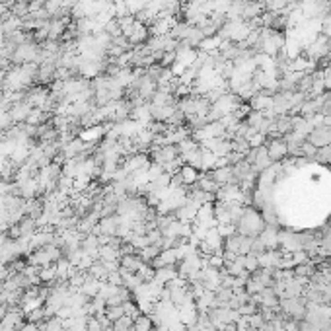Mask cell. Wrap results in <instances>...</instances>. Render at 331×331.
<instances>
[{
  "label": "cell",
  "instance_id": "obj_25",
  "mask_svg": "<svg viewBox=\"0 0 331 331\" xmlns=\"http://www.w3.org/2000/svg\"><path fill=\"white\" fill-rule=\"evenodd\" d=\"M243 121H245L247 125L252 127V129H255V131L259 133V129H261L263 121H265V115H263L261 111H253V109H252V111H250V115L245 117Z\"/></svg>",
  "mask_w": 331,
  "mask_h": 331
},
{
  "label": "cell",
  "instance_id": "obj_43",
  "mask_svg": "<svg viewBox=\"0 0 331 331\" xmlns=\"http://www.w3.org/2000/svg\"><path fill=\"white\" fill-rule=\"evenodd\" d=\"M327 304H329V306H331V298H329V302H327Z\"/></svg>",
  "mask_w": 331,
  "mask_h": 331
},
{
  "label": "cell",
  "instance_id": "obj_28",
  "mask_svg": "<svg viewBox=\"0 0 331 331\" xmlns=\"http://www.w3.org/2000/svg\"><path fill=\"white\" fill-rule=\"evenodd\" d=\"M113 327H115V331H133L135 329V320L129 318V316H123L117 321H113Z\"/></svg>",
  "mask_w": 331,
  "mask_h": 331
},
{
  "label": "cell",
  "instance_id": "obj_19",
  "mask_svg": "<svg viewBox=\"0 0 331 331\" xmlns=\"http://www.w3.org/2000/svg\"><path fill=\"white\" fill-rule=\"evenodd\" d=\"M179 275H177V267L175 265H170V267H162V269H156V275L154 279L158 282H162V284H166V282L174 281V279H177Z\"/></svg>",
  "mask_w": 331,
  "mask_h": 331
},
{
  "label": "cell",
  "instance_id": "obj_21",
  "mask_svg": "<svg viewBox=\"0 0 331 331\" xmlns=\"http://www.w3.org/2000/svg\"><path fill=\"white\" fill-rule=\"evenodd\" d=\"M201 162H203V172H211L216 168V162H218V156L214 154L213 150H209V148H204L201 146Z\"/></svg>",
  "mask_w": 331,
  "mask_h": 331
},
{
  "label": "cell",
  "instance_id": "obj_11",
  "mask_svg": "<svg viewBox=\"0 0 331 331\" xmlns=\"http://www.w3.org/2000/svg\"><path fill=\"white\" fill-rule=\"evenodd\" d=\"M279 228L277 226H265L263 228V232L257 236L263 243H265V247L267 250H277L279 247Z\"/></svg>",
  "mask_w": 331,
  "mask_h": 331
},
{
  "label": "cell",
  "instance_id": "obj_2",
  "mask_svg": "<svg viewBox=\"0 0 331 331\" xmlns=\"http://www.w3.org/2000/svg\"><path fill=\"white\" fill-rule=\"evenodd\" d=\"M329 53H331V39H327L323 33H320L308 47L304 49V55L310 58L312 63H316V65L321 63V60H325V58L329 57Z\"/></svg>",
  "mask_w": 331,
  "mask_h": 331
},
{
  "label": "cell",
  "instance_id": "obj_34",
  "mask_svg": "<svg viewBox=\"0 0 331 331\" xmlns=\"http://www.w3.org/2000/svg\"><path fill=\"white\" fill-rule=\"evenodd\" d=\"M292 255V261H294V267L296 265H304V263H310V255H308V252H304V250H300V252L296 253H291Z\"/></svg>",
  "mask_w": 331,
  "mask_h": 331
},
{
  "label": "cell",
  "instance_id": "obj_6",
  "mask_svg": "<svg viewBox=\"0 0 331 331\" xmlns=\"http://www.w3.org/2000/svg\"><path fill=\"white\" fill-rule=\"evenodd\" d=\"M308 142L316 146V148H323V146H331V125L323 123L321 127L312 129V133L308 135Z\"/></svg>",
  "mask_w": 331,
  "mask_h": 331
},
{
  "label": "cell",
  "instance_id": "obj_39",
  "mask_svg": "<svg viewBox=\"0 0 331 331\" xmlns=\"http://www.w3.org/2000/svg\"><path fill=\"white\" fill-rule=\"evenodd\" d=\"M107 282H111V284H115V286H123V277H121V273H119V271L109 273Z\"/></svg>",
  "mask_w": 331,
  "mask_h": 331
},
{
  "label": "cell",
  "instance_id": "obj_8",
  "mask_svg": "<svg viewBox=\"0 0 331 331\" xmlns=\"http://www.w3.org/2000/svg\"><path fill=\"white\" fill-rule=\"evenodd\" d=\"M195 222L201 224V226H204L206 230H211V228H216V226H218L216 218H214V206H213V203H206V204H203V206H199Z\"/></svg>",
  "mask_w": 331,
  "mask_h": 331
},
{
  "label": "cell",
  "instance_id": "obj_33",
  "mask_svg": "<svg viewBox=\"0 0 331 331\" xmlns=\"http://www.w3.org/2000/svg\"><path fill=\"white\" fill-rule=\"evenodd\" d=\"M247 142L252 148H257V146H265L267 144V135H263V133H255L253 136L247 138Z\"/></svg>",
  "mask_w": 331,
  "mask_h": 331
},
{
  "label": "cell",
  "instance_id": "obj_29",
  "mask_svg": "<svg viewBox=\"0 0 331 331\" xmlns=\"http://www.w3.org/2000/svg\"><path fill=\"white\" fill-rule=\"evenodd\" d=\"M243 267H245V271L247 273H255L257 269H259V257H257V255H253V253L243 255Z\"/></svg>",
  "mask_w": 331,
  "mask_h": 331
},
{
  "label": "cell",
  "instance_id": "obj_26",
  "mask_svg": "<svg viewBox=\"0 0 331 331\" xmlns=\"http://www.w3.org/2000/svg\"><path fill=\"white\" fill-rule=\"evenodd\" d=\"M250 142L247 138H242V136H232V152H238V154H247L250 152Z\"/></svg>",
  "mask_w": 331,
  "mask_h": 331
},
{
  "label": "cell",
  "instance_id": "obj_32",
  "mask_svg": "<svg viewBox=\"0 0 331 331\" xmlns=\"http://www.w3.org/2000/svg\"><path fill=\"white\" fill-rule=\"evenodd\" d=\"M238 312H240V316H253V314H257L259 312V306L255 304V302H247V304H243V306H240L238 308Z\"/></svg>",
  "mask_w": 331,
  "mask_h": 331
},
{
  "label": "cell",
  "instance_id": "obj_24",
  "mask_svg": "<svg viewBox=\"0 0 331 331\" xmlns=\"http://www.w3.org/2000/svg\"><path fill=\"white\" fill-rule=\"evenodd\" d=\"M243 288H245V292H247V294H252V296H253V294H261L267 286H265L261 281H257L253 275H250V279L245 281V286H243Z\"/></svg>",
  "mask_w": 331,
  "mask_h": 331
},
{
  "label": "cell",
  "instance_id": "obj_27",
  "mask_svg": "<svg viewBox=\"0 0 331 331\" xmlns=\"http://www.w3.org/2000/svg\"><path fill=\"white\" fill-rule=\"evenodd\" d=\"M152 327H154V323L148 314H140L135 320V331H152Z\"/></svg>",
  "mask_w": 331,
  "mask_h": 331
},
{
  "label": "cell",
  "instance_id": "obj_20",
  "mask_svg": "<svg viewBox=\"0 0 331 331\" xmlns=\"http://www.w3.org/2000/svg\"><path fill=\"white\" fill-rule=\"evenodd\" d=\"M39 329L43 331H65V323H63V318L58 316H49L43 320V323H37Z\"/></svg>",
  "mask_w": 331,
  "mask_h": 331
},
{
  "label": "cell",
  "instance_id": "obj_35",
  "mask_svg": "<svg viewBox=\"0 0 331 331\" xmlns=\"http://www.w3.org/2000/svg\"><path fill=\"white\" fill-rule=\"evenodd\" d=\"M216 230H218V234H220V236H222L224 240H226V238H228V236H232V234H236V232H238V230H236V226H234V224H218V226H216Z\"/></svg>",
  "mask_w": 331,
  "mask_h": 331
},
{
  "label": "cell",
  "instance_id": "obj_10",
  "mask_svg": "<svg viewBox=\"0 0 331 331\" xmlns=\"http://www.w3.org/2000/svg\"><path fill=\"white\" fill-rule=\"evenodd\" d=\"M206 174L213 177L214 181L218 183V187H222L226 183H236L234 181V175H232V166H218V168H214L211 172H206Z\"/></svg>",
  "mask_w": 331,
  "mask_h": 331
},
{
  "label": "cell",
  "instance_id": "obj_17",
  "mask_svg": "<svg viewBox=\"0 0 331 331\" xmlns=\"http://www.w3.org/2000/svg\"><path fill=\"white\" fill-rule=\"evenodd\" d=\"M101 282L104 281H97L96 277H92L90 273H86V279H84V284L78 288L80 292H84L88 298H94L97 296V292H99V286H101Z\"/></svg>",
  "mask_w": 331,
  "mask_h": 331
},
{
  "label": "cell",
  "instance_id": "obj_23",
  "mask_svg": "<svg viewBox=\"0 0 331 331\" xmlns=\"http://www.w3.org/2000/svg\"><path fill=\"white\" fill-rule=\"evenodd\" d=\"M220 43H222V39L218 37V35H213V37H204L197 49H199L201 53H214V51L220 49Z\"/></svg>",
  "mask_w": 331,
  "mask_h": 331
},
{
  "label": "cell",
  "instance_id": "obj_37",
  "mask_svg": "<svg viewBox=\"0 0 331 331\" xmlns=\"http://www.w3.org/2000/svg\"><path fill=\"white\" fill-rule=\"evenodd\" d=\"M267 252V247H265V243L259 240V238H253V242H252V252L250 253H253V255H261V253H265Z\"/></svg>",
  "mask_w": 331,
  "mask_h": 331
},
{
  "label": "cell",
  "instance_id": "obj_5",
  "mask_svg": "<svg viewBox=\"0 0 331 331\" xmlns=\"http://www.w3.org/2000/svg\"><path fill=\"white\" fill-rule=\"evenodd\" d=\"M267 152H269V158L273 162H282L286 156H288V144L284 140V136H273V138H267Z\"/></svg>",
  "mask_w": 331,
  "mask_h": 331
},
{
  "label": "cell",
  "instance_id": "obj_4",
  "mask_svg": "<svg viewBox=\"0 0 331 331\" xmlns=\"http://www.w3.org/2000/svg\"><path fill=\"white\" fill-rule=\"evenodd\" d=\"M39 57V45L31 43V41H26L16 47L14 55H12V63L14 65H26V63H35Z\"/></svg>",
  "mask_w": 331,
  "mask_h": 331
},
{
  "label": "cell",
  "instance_id": "obj_18",
  "mask_svg": "<svg viewBox=\"0 0 331 331\" xmlns=\"http://www.w3.org/2000/svg\"><path fill=\"white\" fill-rule=\"evenodd\" d=\"M195 185H197L199 189H203V191H206V193H211V195H216L218 193V189H220L218 183H216V181H214L213 177L206 174V172H201V175H199V179H197V183Z\"/></svg>",
  "mask_w": 331,
  "mask_h": 331
},
{
  "label": "cell",
  "instance_id": "obj_1",
  "mask_svg": "<svg viewBox=\"0 0 331 331\" xmlns=\"http://www.w3.org/2000/svg\"><path fill=\"white\" fill-rule=\"evenodd\" d=\"M267 224L263 220L261 211H257L255 206H245L242 213V218L236 224V230L238 234H243V236H250V238H257L259 234L263 232Z\"/></svg>",
  "mask_w": 331,
  "mask_h": 331
},
{
  "label": "cell",
  "instance_id": "obj_36",
  "mask_svg": "<svg viewBox=\"0 0 331 331\" xmlns=\"http://www.w3.org/2000/svg\"><path fill=\"white\" fill-rule=\"evenodd\" d=\"M267 321L263 320V316L257 312V314H253V316H250V327H253V329H261L263 325H265Z\"/></svg>",
  "mask_w": 331,
  "mask_h": 331
},
{
  "label": "cell",
  "instance_id": "obj_15",
  "mask_svg": "<svg viewBox=\"0 0 331 331\" xmlns=\"http://www.w3.org/2000/svg\"><path fill=\"white\" fill-rule=\"evenodd\" d=\"M177 174H179V177H181V181H183V185H187V187H191V185L197 183V179H199V175H201V172L197 170V168H193V166L189 164H183L179 170H177Z\"/></svg>",
  "mask_w": 331,
  "mask_h": 331
},
{
  "label": "cell",
  "instance_id": "obj_41",
  "mask_svg": "<svg viewBox=\"0 0 331 331\" xmlns=\"http://www.w3.org/2000/svg\"><path fill=\"white\" fill-rule=\"evenodd\" d=\"M222 331H236V325H226V329H222Z\"/></svg>",
  "mask_w": 331,
  "mask_h": 331
},
{
  "label": "cell",
  "instance_id": "obj_3",
  "mask_svg": "<svg viewBox=\"0 0 331 331\" xmlns=\"http://www.w3.org/2000/svg\"><path fill=\"white\" fill-rule=\"evenodd\" d=\"M279 310L291 320H304L306 316V298L304 296H284L279 302Z\"/></svg>",
  "mask_w": 331,
  "mask_h": 331
},
{
  "label": "cell",
  "instance_id": "obj_13",
  "mask_svg": "<svg viewBox=\"0 0 331 331\" xmlns=\"http://www.w3.org/2000/svg\"><path fill=\"white\" fill-rule=\"evenodd\" d=\"M31 109H33V107L24 99V101H18V104H12V107H10V115L14 119V123H26V119H28Z\"/></svg>",
  "mask_w": 331,
  "mask_h": 331
},
{
  "label": "cell",
  "instance_id": "obj_22",
  "mask_svg": "<svg viewBox=\"0 0 331 331\" xmlns=\"http://www.w3.org/2000/svg\"><path fill=\"white\" fill-rule=\"evenodd\" d=\"M88 273L92 275V277H96L97 281H107V277H109V271H107L106 263L101 261V259H96V261L90 265V269Z\"/></svg>",
  "mask_w": 331,
  "mask_h": 331
},
{
  "label": "cell",
  "instance_id": "obj_12",
  "mask_svg": "<svg viewBox=\"0 0 331 331\" xmlns=\"http://www.w3.org/2000/svg\"><path fill=\"white\" fill-rule=\"evenodd\" d=\"M104 135H106L104 125H96V127H86V129H82L80 135H78V138L84 140L86 144H96Z\"/></svg>",
  "mask_w": 331,
  "mask_h": 331
},
{
  "label": "cell",
  "instance_id": "obj_42",
  "mask_svg": "<svg viewBox=\"0 0 331 331\" xmlns=\"http://www.w3.org/2000/svg\"><path fill=\"white\" fill-rule=\"evenodd\" d=\"M104 331H115V327H113V325H109V327H106Z\"/></svg>",
  "mask_w": 331,
  "mask_h": 331
},
{
  "label": "cell",
  "instance_id": "obj_30",
  "mask_svg": "<svg viewBox=\"0 0 331 331\" xmlns=\"http://www.w3.org/2000/svg\"><path fill=\"white\" fill-rule=\"evenodd\" d=\"M123 308H125V316H129V318H133V320H136L140 314H142V310L138 308V304H136L135 300H129L123 304Z\"/></svg>",
  "mask_w": 331,
  "mask_h": 331
},
{
  "label": "cell",
  "instance_id": "obj_31",
  "mask_svg": "<svg viewBox=\"0 0 331 331\" xmlns=\"http://www.w3.org/2000/svg\"><path fill=\"white\" fill-rule=\"evenodd\" d=\"M106 316L111 321H117L119 318H123V316H125V308H123V304H121V306H107Z\"/></svg>",
  "mask_w": 331,
  "mask_h": 331
},
{
  "label": "cell",
  "instance_id": "obj_16",
  "mask_svg": "<svg viewBox=\"0 0 331 331\" xmlns=\"http://www.w3.org/2000/svg\"><path fill=\"white\" fill-rule=\"evenodd\" d=\"M142 259H140V255L138 253H131V255H123L121 259H119V267H123L127 269L129 273H138V269L142 267Z\"/></svg>",
  "mask_w": 331,
  "mask_h": 331
},
{
  "label": "cell",
  "instance_id": "obj_7",
  "mask_svg": "<svg viewBox=\"0 0 331 331\" xmlns=\"http://www.w3.org/2000/svg\"><path fill=\"white\" fill-rule=\"evenodd\" d=\"M150 164H152V162H150V156H148V152H135V154L127 156L123 168H125L129 174H133V172L146 170Z\"/></svg>",
  "mask_w": 331,
  "mask_h": 331
},
{
  "label": "cell",
  "instance_id": "obj_14",
  "mask_svg": "<svg viewBox=\"0 0 331 331\" xmlns=\"http://www.w3.org/2000/svg\"><path fill=\"white\" fill-rule=\"evenodd\" d=\"M250 107H252L253 111H267V109H271L273 107V96H267V94H263V92H257L255 96L247 101Z\"/></svg>",
  "mask_w": 331,
  "mask_h": 331
},
{
  "label": "cell",
  "instance_id": "obj_9",
  "mask_svg": "<svg viewBox=\"0 0 331 331\" xmlns=\"http://www.w3.org/2000/svg\"><path fill=\"white\" fill-rule=\"evenodd\" d=\"M197 211H199V204L193 203V201H189V199H185L181 206H177L174 213H175V218L177 220H181V222H195V218H197Z\"/></svg>",
  "mask_w": 331,
  "mask_h": 331
},
{
  "label": "cell",
  "instance_id": "obj_40",
  "mask_svg": "<svg viewBox=\"0 0 331 331\" xmlns=\"http://www.w3.org/2000/svg\"><path fill=\"white\" fill-rule=\"evenodd\" d=\"M199 331H218V329L214 327L213 323H206V325H203V327H199Z\"/></svg>",
  "mask_w": 331,
  "mask_h": 331
},
{
  "label": "cell",
  "instance_id": "obj_38",
  "mask_svg": "<svg viewBox=\"0 0 331 331\" xmlns=\"http://www.w3.org/2000/svg\"><path fill=\"white\" fill-rule=\"evenodd\" d=\"M86 329L88 331H101L104 327H101V323H99V320H97L96 316H88L86 318Z\"/></svg>",
  "mask_w": 331,
  "mask_h": 331
}]
</instances>
